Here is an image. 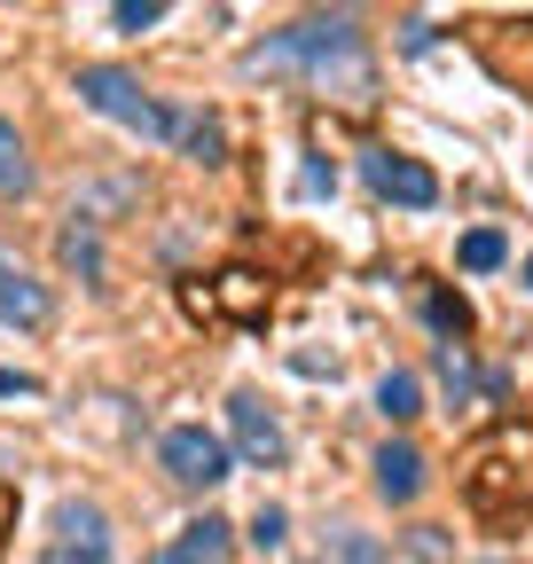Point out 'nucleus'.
Masks as SVG:
<instances>
[{"mask_svg":"<svg viewBox=\"0 0 533 564\" xmlns=\"http://www.w3.org/2000/svg\"><path fill=\"white\" fill-rule=\"evenodd\" d=\"M243 70L251 79H306L314 95H338V102L377 95V63H369V40L353 32V17H306L266 47H251Z\"/></svg>","mask_w":533,"mask_h":564,"instance_id":"f257e3e1","label":"nucleus"},{"mask_svg":"<svg viewBox=\"0 0 533 564\" xmlns=\"http://www.w3.org/2000/svg\"><path fill=\"white\" fill-rule=\"evenodd\" d=\"M79 102L87 110H102L110 126H126V133H142V141H165V102H150L142 95V79L133 70H118V63H79Z\"/></svg>","mask_w":533,"mask_h":564,"instance_id":"f03ea898","label":"nucleus"},{"mask_svg":"<svg viewBox=\"0 0 533 564\" xmlns=\"http://www.w3.org/2000/svg\"><path fill=\"white\" fill-rule=\"evenodd\" d=\"M157 463H165V478L188 486V494H213L220 478H236V447H228L220 432H205V423H173V432L157 440Z\"/></svg>","mask_w":533,"mask_h":564,"instance_id":"7ed1b4c3","label":"nucleus"},{"mask_svg":"<svg viewBox=\"0 0 533 564\" xmlns=\"http://www.w3.org/2000/svg\"><path fill=\"white\" fill-rule=\"evenodd\" d=\"M361 173H369V188H377V196L409 204V212H432V204H439V173H432V165H416V158H400V150H369V158H361Z\"/></svg>","mask_w":533,"mask_h":564,"instance_id":"20e7f679","label":"nucleus"},{"mask_svg":"<svg viewBox=\"0 0 533 564\" xmlns=\"http://www.w3.org/2000/svg\"><path fill=\"white\" fill-rule=\"evenodd\" d=\"M55 564H110V518L95 502L55 510Z\"/></svg>","mask_w":533,"mask_h":564,"instance_id":"39448f33","label":"nucleus"},{"mask_svg":"<svg viewBox=\"0 0 533 564\" xmlns=\"http://www.w3.org/2000/svg\"><path fill=\"white\" fill-rule=\"evenodd\" d=\"M228 432H236V463H251V470H275L283 463V423L266 415L251 392L228 400Z\"/></svg>","mask_w":533,"mask_h":564,"instance_id":"423d86ee","label":"nucleus"},{"mask_svg":"<svg viewBox=\"0 0 533 564\" xmlns=\"http://www.w3.org/2000/svg\"><path fill=\"white\" fill-rule=\"evenodd\" d=\"M0 322H9V329H40L47 322V291H40L9 251H0Z\"/></svg>","mask_w":533,"mask_h":564,"instance_id":"0eeeda50","label":"nucleus"},{"mask_svg":"<svg viewBox=\"0 0 533 564\" xmlns=\"http://www.w3.org/2000/svg\"><path fill=\"white\" fill-rule=\"evenodd\" d=\"M377 494H384V502H416V494H424V455L409 440L377 447Z\"/></svg>","mask_w":533,"mask_h":564,"instance_id":"6e6552de","label":"nucleus"},{"mask_svg":"<svg viewBox=\"0 0 533 564\" xmlns=\"http://www.w3.org/2000/svg\"><path fill=\"white\" fill-rule=\"evenodd\" d=\"M165 141H181V150H188L196 165H220V150H228L220 126H213L205 110H173V118H165Z\"/></svg>","mask_w":533,"mask_h":564,"instance_id":"1a4fd4ad","label":"nucleus"},{"mask_svg":"<svg viewBox=\"0 0 533 564\" xmlns=\"http://www.w3.org/2000/svg\"><path fill=\"white\" fill-rule=\"evenodd\" d=\"M228 533H236L228 518H196V525H181L173 556H181V564H220V556H228Z\"/></svg>","mask_w":533,"mask_h":564,"instance_id":"9d476101","label":"nucleus"},{"mask_svg":"<svg viewBox=\"0 0 533 564\" xmlns=\"http://www.w3.org/2000/svg\"><path fill=\"white\" fill-rule=\"evenodd\" d=\"M455 259H463V274H494V267L510 259V236H502V228H471V236L455 243Z\"/></svg>","mask_w":533,"mask_h":564,"instance_id":"9b49d317","label":"nucleus"},{"mask_svg":"<svg viewBox=\"0 0 533 564\" xmlns=\"http://www.w3.org/2000/svg\"><path fill=\"white\" fill-rule=\"evenodd\" d=\"M384 564H455V541L439 525H416V533H400V549Z\"/></svg>","mask_w":533,"mask_h":564,"instance_id":"f8f14e48","label":"nucleus"},{"mask_svg":"<svg viewBox=\"0 0 533 564\" xmlns=\"http://www.w3.org/2000/svg\"><path fill=\"white\" fill-rule=\"evenodd\" d=\"M377 408H384V423H409V415H424V384H416L409 369H392V377L377 384Z\"/></svg>","mask_w":533,"mask_h":564,"instance_id":"ddd939ff","label":"nucleus"},{"mask_svg":"<svg viewBox=\"0 0 533 564\" xmlns=\"http://www.w3.org/2000/svg\"><path fill=\"white\" fill-rule=\"evenodd\" d=\"M32 188V158H24V133L0 118V196H24Z\"/></svg>","mask_w":533,"mask_h":564,"instance_id":"4468645a","label":"nucleus"},{"mask_svg":"<svg viewBox=\"0 0 533 564\" xmlns=\"http://www.w3.org/2000/svg\"><path fill=\"white\" fill-rule=\"evenodd\" d=\"M424 322H432L447 345H455V337H471V306H463V291H432V299H424Z\"/></svg>","mask_w":533,"mask_h":564,"instance_id":"2eb2a0df","label":"nucleus"},{"mask_svg":"<svg viewBox=\"0 0 533 564\" xmlns=\"http://www.w3.org/2000/svg\"><path fill=\"white\" fill-rule=\"evenodd\" d=\"M329 564H384V549L361 533V525H329V549H322Z\"/></svg>","mask_w":533,"mask_h":564,"instance_id":"dca6fc26","label":"nucleus"},{"mask_svg":"<svg viewBox=\"0 0 533 564\" xmlns=\"http://www.w3.org/2000/svg\"><path fill=\"white\" fill-rule=\"evenodd\" d=\"M63 259H72L87 282H102V243H95V228H63Z\"/></svg>","mask_w":533,"mask_h":564,"instance_id":"f3484780","label":"nucleus"},{"mask_svg":"<svg viewBox=\"0 0 533 564\" xmlns=\"http://www.w3.org/2000/svg\"><path fill=\"white\" fill-rule=\"evenodd\" d=\"M439 384L455 392V408L471 400V361H463V345H439Z\"/></svg>","mask_w":533,"mask_h":564,"instance_id":"a211bd4d","label":"nucleus"},{"mask_svg":"<svg viewBox=\"0 0 533 564\" xmlns=\"http://www.w3.org/2000/svg\"><path fill=\"white\" fill-rule=\"evenodd\" d=\"M283 533H291V518H283L275 502H259V518H251V549H283Z\"/></svg>","mask_w":533,"mask_h":564,"instance_id":"6ab92c4d","label":"nucleus"},{"mask_svg":"<svg viewBox=\"0 0 533 564\" xmlns=\"http://www.w3.org/2000/svg\"><path fill=\"white\" fill-rule=\"evenodd\" d=\"M157 17H165L157 0H118V9H110V24H118V32H150Z\"/></svg>","mask_w":533,"mask_h":564,"instance_id":"aec40b11","label":"nucleus"},{"mask_svg":"<svg viewBox=\"0 0 533 564\" xmlns=\"http://www.w3.org/2000/svg\"><path fill=\"white\" fill-rule=\"evenodd\" d=\"M329 188H338V173H329L322 158H306V165H298V196H329Z\"/></svg>","mask_w":533,"mask_h":564,"instance_id":"412c9836","label":"nucleus"},{"mask_svg":"<svg viewBox=\"0 0 533 564\" xmlns=\"http://www.w3.org/2000/svg\"><path fill=\"white\" fill-rule=\"evenodd\" d=\"M439 32H432V17H409V24H400V47H409V55H424Z\"/></svg>","mask_w":533,"mask_h":564,"instance_id":"4be33fe9","label":"nucleus"},{"mask_svg":"<svg viewBox=\"0 0 533 564\" xmlns=\"http://www.w3.org/2000/svg\"><path fill=\"white\" fill-rule=\"evenodd\" d=\"M17 392H32V377H17V369H0V400H17Z\"/></svg>","mask_w":533,"mask_h":564,"instance_id":"5701e85b","label":"nucleus"},{"mask_svg":"<svg viewBox=\"0 0 533 564\" xmlns=\"http://www.w3.org/2000/svg\"><path fill=\"white\" fill-rule=\"evenodd\" d=\"M525 291H533V259H525Z\"/></svg>","mask_w":533,"mask_h":564,"instance_id":"b1692460","label":"nucleus"},{"mask_svg":"<svg viewBox=\"0 0 533 564\" xmlns=\"http://www.w3.org/2000/svg\"><path fill=\"white\" fill-rule=\"evenodd\" d=\"M306 564H329V556H306Z\"/></svg>","mask_w":533,"mask_h":564,"instance_id":"393cba45","label":"nucleus"},{"mask_svg":"<svg viewBox=\"0 0 533 564\" xmlns=\"http://www.w3.org/2000/svg\"><path fill=\"white\" fill-rule=\"evenodd\" d=\"M487 564H510V556H487Z\"/></svg>","mask_w":533,"mask_h":564,"instance_id":"a878e982","label":"nucleus"}]
</instances>
